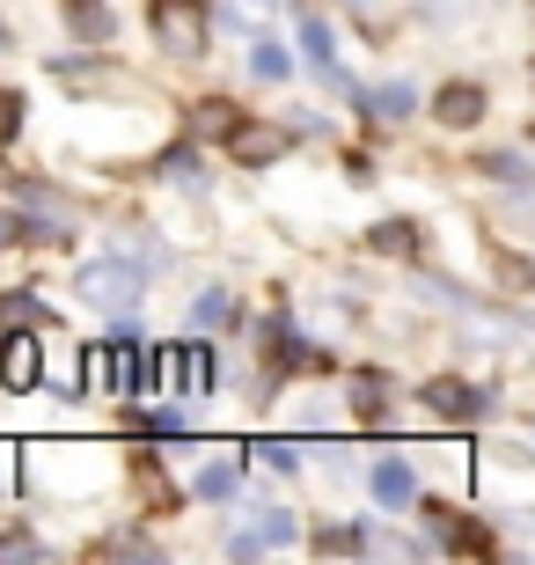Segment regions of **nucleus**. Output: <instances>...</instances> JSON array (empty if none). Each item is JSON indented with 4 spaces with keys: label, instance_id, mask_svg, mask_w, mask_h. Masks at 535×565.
I'll use <instances>...</instances> for the list:
<instances>
[{
    "label": "nucleus",
    "instance_id": "1",
    "mask_svg": "<svg viewBox=\"0 0 535 565\" xmlns=\"http://www.w3.org/2000/svg\"><path fill=\"white\" fill-rule=\"evenodd\" d=\"M147 30H154V44H162L169 66H199L206 44H213L206 0H154V8H147Z\"/></svg>",
    "mask_w": 535,
    "mask_h": 565
},
{
    "label": "nucleus",
    "instance_id": "2",
    "mask_svg": "<svg viewBox=\"0 0 535 565\" xmlns=\"http://www.w3.org/2000/svg\"><path fill=\"white\" fill-rule=\"evenodd\" d=\"M74 294H82L88 309H104V316H132L147 301V273L140 265H125V257H96V265H82V273H74Z\"/></svg>",
    "mask_w": 535,
    "mask_h": 565
},
{
    "label": "nucleus",
    "instance_id": "3",
    "mask_svg": "<svg viewBox=\"0 0 535 565\" xmlns=\"http://www.w3.org/2000/svg\"><path fill=\"white\" fill-rule=\"evenodd\" d=\"M140 353L147 345L125 331V323L104 338V345H88V375H96V390H104V397H132V390H140Z\"/></svg>",
    "mask_w": 535,
    "mask_h": 565
},
{
    "label": "nucleus",
    "instance_id": "4",
    "mask_svg": "<svg viewBox=\"0 0 535 565\" xmlns=\"http://www.w3.org/2000/svg\"><path fill=\"white\" fill-rule=\"evenodd\" d=\"M287 140H293V126L287 118H243V126L227 132V162L235 169H249V177H257V169H271L279 162V154H287Z\"/></svg>",
    "mask_w": 535,
    "mask_h": 565
},
{
    "label": "nucleus",
    "instance_id": "5",
    "mask_svg": "<svg viewBox=\"0 0 535 565\" xmlns=\"http://www.w3.org/2000/svg\"><path fill=\"white\" fill-rule=\"evenodd\" d=\"M293 536H301V522H293L287 507H249L243 529H235L221 551H227V558H265V551H287Z\"/></svg>",
    "mask_w": 535,
    "mask_h": 565
},
{
    "label": "nucleus",
    "instance_id": "6",
    "mask_svg": "<svg viewBox=\"0 0 535 565\" xmlns=\"http://www.w3.org/2000/svg\"><path fill=\"white\" fill-rule=\"evenodd\" d=\"M44 382V338L38 331H8L0 338V390H38Z\"/></svg>",
    "mask_w": 535,
    "mask_h": 565
},
{
    "label": "nucleus",
    "instance_id": "7",
    "mask_svg": "<svg viewBox=\"0 0 535 565\" xmlns=\"http://www.w3.org/2000/svg\"><path fill=\"white\" fill-rule=\"evenodd\" d=\"M418 404H426L432 419H484V412H492V390L440 375V382H426V390H418Z\"/></svg>",
    "mask_w": 535,
    "mask_h": 565
},
{
    "label": "nucleus",
    "instance_id": "8",
    "mask_svg": "<svg viewBox=\"0 0 535 565\" xmlns=\"http://www.w3.org/2000/svg\"><path fill=\"white\" fill-rule=\"evenodd\" d=\"M484 110H492V96H484V82H448L440 96H432V126H448V132H470V126H484Z\"/></svg>",
    "mask_w": 535,
    "mask_h": 565
},
{
    "label": "nucleus",
    "instance_id": "9",
    "mask_svg": "<svg viewBox=\"0 0 535 565\" xmlns=\"http://www.w3.org/2000/svg\"><path fill=\"white\" fill-rule=\"evenodd\" d=\"M60 22L74 44H110L118 38V8L110 0H60Z\"/></svg>",
    "mask_w": 535,
    "mask_h": 565
},
{
    "label": "nucleus",
    "instance_id": "10",
    "mask_svg": "<svg viewBox=\"0 0 535 565\" xmlns=\"http://www.w3.org/2000/svg\"><path fill=\"white\" fill-rule=\"evenodd\" d=\"M418 110V88L411 82H374V88H360V118L367 126H404Z\"/></svg>",
    "mask_w": 535,
    "mask_h": 565
},
{
    "label": "nucleus",
    "instance_id": "11",
    "mask_svg": "<svg viewBox=\"0 0 535 565\" xmlns=\"http://www.w3.org/2000/svg\"><path fill=\"white\" fill-rule=\"evenodd\" d=\"M243 462H249V448H227V456H213V462H199V478H191V492L199 500H235L243 492Z\"/></svg>",
    "mask_w": 535,
    "mask_h": 565
},
{
    "label": "nucleus",
    "instance_id": "12",
    "mask_svg": "<svg viewBox=\"0 0 535 565\" xmlns=\"http://www.w3.org/2000/svg\"><path fill=\"white\" fill-rule=\"evenodd\" d=\"M345 404L360 412V419H382L396 404V375H382V367H352L345 375Z\"/></svg>",
    "mask_w": 535,
    "mask_h": 565
},
{
    "label": "nucleus",
    "instance_id": "13",
    "mask_svg": "<svg viewBox=\"0 0 535 565\" xmlns=\"http://www.w3.org/2000/svg\"><path fill=\"white\" fill-rule=\"evenodd\" d=\"M169 382H176L184 397L213 390V382H221V367H213V345H169Z\"/></svg>",
    "mask_w": 535,
    "mask_h": 565
},
{
    "label": "nucleus",
    "instance_id": "14",
    "mask_svg": "<svg viewBox=\"0 0 535 565\" xmlns=\"http://www.w3.org/2000/svg\"><path fill=\"white\" fill-rule=\"evenodd\" d=\"M367 484H374V500H382V507H411L418 500V470L404 456H382L367 470Z\"/></svg>",
    "mask_w": 535,
    "mask_h": 565
},
{
    "label": "nucleus",
    "instance_id": "15",
    "mask_svg": "<svg viewBox=\"0 0 535 565\" xmlns=\"http://www.w3.org/2000/svg\"><path fill=\"white\" fill-rule=\"evenodd\" d=\"M8 331H60V316L44 309L30 287H15V294H0V338Z\"/></svg>",
    "mask_w": 535,
    "mask_h": 565
},
{
    "label": "nucleus",
    "instance_id": "16",
    "mask_svg": "<svg viewBox=\"0 0 535 565\" xmlns=\"http://www.w3.org/2000/svg\"><path fill=\"white\" fill-rule=\"evenodd\" d=\"M235 323H243V294L206 287L199 301H191V331H235Z\"/></svg>",
    "mask_w": 535,
    "mask_h": 565
},
{
    "label": "nucleus",
    "instance_id": "17",
    "mask_svg": "<svg viewBox=\"0 0 535 565\" xmlns=\"http://www.w3.org/2000/svg\"><path fill=\"white\" fill-rule=\"evenodd\" d=\"M309 544H315V558H360L367 551V522H323Z\"/></svg>",
    "mask_w": 535,
    "mask_h": 565
},
{
    "label": "nucleus",
    "instance_id": "18",
    "mask_svg": "<svg viewBox=\"0 0 535 565\" xmlns=\"http://www.w3.org/2000/svg\"><path fill=\"white\" fill-rule=\"evenodd\" d=\"M477 169H484L492 184H521V191L535 184V162H528V154H521V147H492V154H484V162H477Z\"/></svg>",
    "mask_w": 535,
    "mask_h": 565
},
{
    "label": "nucleus",
    "instance_id": "19",
    "mask_svg": "<svg viewBox=\"0 0 535 565\" xmlns=\"http://www.w3.org/2000/svg\"><path fill=\"white\" fill-rule=\"evenodd\" d=\"M492 279L506 294H535V257H521V250H506V243H492Z\"/></svg>",
    "mask_w": 535,
    "mask_h": 565
},
{
    "label": "nucleus",
    "instance_id": "20",
    "mask_svg": "<svg viewBox=\"0 0 535 565\" xmlns=\"http://www.w3.org/2000/svg\"><path fill=\"white\" fill-rule=\"evenodd\" d=\"M382 257H418V221H404V213H389V221H374V235H367Z\"/></svg>",
    "mask_w": 535,
    "mask_h": 565
},
{
    "label": "nucleus",
    "instance_id": "21",
    "mask_svg": "<svg viewBox=\"0 0 535 565\" xmlns=\"http://www.w3.org/2000/svg\"><path fill=\"white\" fill-rule=\"evenodd\" d=\"M301 52H309V66L323 74V82L338 74V38H330V22H323V15H309V22H301Z\"/></svg>",
    "mask_w": 535,
    "mask_h": 565
},
{
    "label": "nucleus",
    "instance_id": "22",
    "mask_svg": "<svg viewBox=\"0 0 535 565\" xmlns=\"http://www.w3.org/2000/svg\"><path fill=\"white\" fill-rule=\"evenodd\" d=\"M249 462H265V470H301V462H309V448H301V440H279V434H265V440H249Z\"/></svg>",
    "mask_w": 535,
    "mask_h": 565
},
{
    "label": "nucleus",
    "instance_id": "23",
    "mask_svg": "<svg viewBox=\"0 0 535 565\" xmlns=\"http://www.w3.org/2000/svg\"><path fill=\"white\" fill-rule=\"evenodd\" d=\"M235 126H243V110L227 104V96H206V104L191 110V132H206V140H227Z\"/></svg>",
    "mask_w": 535,
    "mask_h": 565
},
{
    "label": "nucleus",
    "instance_id": "24",
    "mask_svg": "<svg viewBox=\"0 0 535 565\" xmlns=\"http://www.w3.org/2000/svg\"><path fill=\"white\" fill-rule=\"evenodd\" d=\"M162 184L191 191V199L206 191V169H199V154H191V147H169V154H162Z\"/></svg>",
    "mask_w": 535,
    "mask_h": 565
},
{
    "label": "nucleus",
    "instance_id": "25",
    "mask_svg": "<svg viewBox=\"0 0 535 565\" xmlns=\"http://www.w3.org/2000/svg\"><path fill=\"white\" fill-rule=\"evenodd\" d=\"M44 382H52L60 397H82V382H96V375H88V353H52V367H44Z\"/></svg>",
    "mask_w": 535,
    "mask_h": 565
},
{
    "label": "nucleus",
    "instance_id": "26",
    "mask_svg": "<svg viewBox=\"0 0 535 565\" xmlns=\"http://www.w3.org/2000/svg\"><path fill=\"white\" fill-rule=\"evenodd\" d=\"M249 74H257V82H287L293 52H287V44H257V52H249Z\"/></svg>",
    "mask_w": 535,
    "mask_h": 565
},
{
    "label": "nucleus",
    "instance_id": "27",
    "mask_svg": "<svg viewBox=\"0 0 535 565\" xmlns=\"http://www.w3.org/2000/svg\"><path fill=\"white\" fill-rule=\"evenodd\" d=\"M96 558H162V544H147V536H104Z\"/></svg>",
    "mask_w": 535,
    "mask_h": 565
},
{
    "label": "nucleus",
    "instance_id": "28",
    "mask_svg": "<svg viewBox=\"0 0 535 565\" xmlns=\"http://www.w3.org/2000/svg\"><path fill=\"white\" fill-rule=\"evenodd\" d=\"M0 558H8V565H38L44 544H38V536H22V529H8V536H0Z\"/></svg>",
    "mask_w": 535,
    "mask_h": 565
},
{
    "label": "nucleus",
    "instance_id": "29",
    "mask_svg": "<svg viewBox=\"0 0 535 565\" xmlns=\"http://www.w3.org/2000/svg\"><path fill=\"white\" fill-rule=\"evenodd\" d=\"M15 132H22V96H15V88H0V147L15 140Z\"/></svg>",
    "mask_w": 535,
    "mask_h": 565
},
{
    "label": "nucleus",
    "instance_id": "30",
    "mask_svg": "<svg viewBox=\"0 0 535 565\" xmlns=\"http://www.w3.org/2000/svg\"><path fill=\"white\" fill-rule=\"evenodd\" d=\"M528 82H535V66H528Z\"/></svg>",
    "mask_w": 535,
    "mask_h": 565
}]
</instances>
